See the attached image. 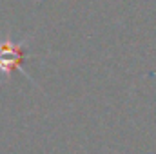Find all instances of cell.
<instances>
[{
    "mask_svg": "<svg viewBox=\"0 0 156 154\" xmlns=\"http://www.w3.org/2000/svg\"><path fill=\"white\" fill-rule=\"evenodd\" d=\"M29 40H13V38H0V75L5 78V83L11 82L13 71H20L24 76H27L31 82H35L33 76L22 67L31 56L26 53Z\"/></svg>",
    "mask_w": 156,
    "mask_h": 154,
    "instance_id": "6da1fadb",
    "label": "cell"
}]
</instances>
